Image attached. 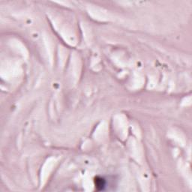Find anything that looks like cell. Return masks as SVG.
<instances>
[{"instance_id":"6da1fadb","label":"cell","mask_w":192,"mask_h":192,"mask_svg":"<svg viewBox=\"0 0 192 192\" xmlns=\"http://www.w3.org/2000/svg\"><path fill=\"white\" fill-rule=\"evenodd\" d=\"M95 187L98 188V190H104V187L106 186L105 180L103 178H100V177L95 178Z\"/></svg>"}]
</instances>
